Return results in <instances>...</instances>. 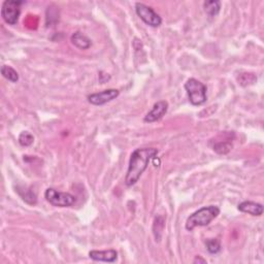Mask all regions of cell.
I'll use <instances>...</instances> for the list:
<instances>
[{
	"instance_id": "obj_1",
	"label": "cell",
	"mask_w": 264,
	"mask_h": 264,
	"mask_svg": "<svg viewBox=\"0 0 264 264\" xmlns=\"http://www.w3.org/2000/svg\"><path fill=\"white\" fill-rule=\"evenodd\" d=\"M158 152V149L156 148H141L132 152L125 178L126 186L131 187L139 182L145 170L148 168L149 163L156 158Z\"/></svg>"
},
{
	"instance_id": "obj_2",
	"label": "cell",
	"mask_w": 264,
	"mask_h": 264,
	"mask_svg": "<svg viewBox=\"0 0 264 264\" xmlns=\"http://www.w3.org/2000/svg\"><path fill=\"white\" fill-rule=\"evenodd\" d=\"M219 215L220 209L217 205L203 206V208L194 212L188 217L185 227L188 231H192L196 227L208 226Z\"/></svg>"
},
{
	"instance_id": "obj_3",
	"label": "cell",
	"mask_w": 264,
	"mask_h": 264,
	"mask_svg": "<svg viewBox=\"0 0 264 264\" xmlns=\"http://www.w3.org/2000/svg\"><path fill=\"white\" fill-rule=\"evenodd\" d=\"M192 106L199 107L206 102V86L196 78H189L184 85Z\"/></svg>"
},
{
	"instance_id": "obj_4",
	"label": "cell",
	"mask_w": 264,
	"mask_h": 264,
	"mask_svg": "<svg viewBox=\"0 0 264 264\" xmlns=\"http://www.w3.org/2000/svg\"><path fill=\"white\" fill-rule=\"evenodd\" d=\"M44 197L48 202L58 208H70L76 201L75 195L68 192H60L54 188H48L45 190Z\"/></svg>"
},
{
	"instance_id": "obj_5",
	"label": "cell",
	"mask_w": 264,
	"mask_h": 264,
	"mask_svg": "<svg viewBox=\"0 0 264 264\" xmlns=\"http://www.w3.org/2000/svg\"><path fill=\"white\" fill-rule=\"evenodd\" d=\"M24 3L23 1L17 0H5L1 7V17L8 25H16L20 15H21V5Z\"/></svg>"
},
{
	"instance_id": "obj_6",
	"label": "cell",
	"mask_w": 264,
	"mask_h": 264,
	"mask_svg": "<svg viewBox=\"0 0 264 264\" xmlns=\"http://www.w3.org/2000/svg\"><path fill=\"white\" fill-rule=\"evenodd\" d=\"M135 11L136 15L149 26L156 28L162 24L161 17H160L151 6H149L145 3L137 2L135 4Z\"/></svg>"
},
{
	"instance_id": "obj_7",
	"label": "cell",
	"mask_w": 264,
	"mask_h": 264,
	"mask_svg": "<svg viewBox=\"0 0 264 264\" xmlns=\"http://www.w3.org/2000/svg\"><path fill=\"white\" fill-rule=\"evenodd\" d=\"M120 95V91L117 89H107L98 93L90 94L88 96V101L93 106H103L108 102L113 101Z\"/></svg>"
},
{
	"instance_id": "obj_8",
	"label": "cell",
	"mask_w": 264,
	"mask_h": 264,
	"mask_svg": "<svg viewBox=\"0 0 264 264\" xmlns=\"http://www.w3.org/2000/svg\"><path fill=\"white\" fill-rule=\"evenodd\" d=\"M168 110V102L165 100H161L156 102L153 106L152 110L149 112L145 118L144 121L147 123H154L159 121L160 119H162L164 114L167 113Z\"/></svg>"
},
{
	"instance_id": "obj_9",
	"label": "cell",
	"mask_w": 264,
	"mask_h": 264,
	"mask_svg": "<svg viewBox=\"0 0 264 264\" xmlns=\"http://www.w3.org/2000/svg\"><path fill=\"white\" fill-rule=\"evenodd\" d=\"M89 257L94 261L113 263L118 259V252L113 249L105 250V251L93 250L89 252Z\"/></svg>"
},
{
	"instance_id": "obj_10",
	"label": "cell",
	"mask_w": 264,
	"mask_h": 264,
	"mask_svg": "<svg viewBox=\"0 0 264 264\" xmlns=\"http://www.w3.org/2000/svg\"><path fill=\"white\" fill-rule=\"evenodd\" d=\"M237 210L239 212L249 214L251 216L259 217L263 214V205L261 203H258V202L246 200V201L240 202L237 205Z\"/></svg>"
},
{
	"instance_id": "obj_11",
	"label": "cell",
	"mask_w": 264,
	"mask_h": 264,
	"mask_svg": "<svg viewBox=\"0 0 264 264\" xmlns=\"http://www.w3.org/2000/svg\"><path fill=\"white\" fill-rule=\"evenodd\" d=\"M71 41L75 47H76L79 50H88L92 45L91 39L81 31L75 32L71 38Z\"/></svg>"
},
{
	"instance_id": "obj_12",
	"label": "cell",
	"mask_w": 264,
	"mask_h": 264,
	"mask_svg": "<svg viewBox=\"0 0 264 264\" xmlns=\"http://www.w3.org/2000/svg\"><path fill=\"white\" fill-rule=\"evenodd\" d=\"M213 150L220 154V155H225L227 153L230 152L232 150V143L231 140L229 139L227 141H220V142H217L214 146H213Z\"/></svg>"
},
{
	"instance_id": "obj_13",
	"label": "cell",
	"mask_w": 264,
	"mask_h": 264,
	"mask_svg": "<svg viewBox=\"0 0 264 264\" xmlns=\"http://www.w3.org/2000/svg\"><path fill=\"white\" fill-rule=\"evenodd\" d=\"M203 7L205 13L210 17H215L220 13L221 9V2L218 0H212V1H205L203 3Z\"/></svg>"
},
{
	"instance_id": "obj_14",
	"label": "cell",
	"mask_w": 264,
	"mask_h": 264,
	"mask_svg": "<svg viewBox=\"0 0 264 264\" xmlns=\"http://www.w3.org/2000/svg\"><path fill=\"white\" fill-rule=\"evenodd\" d=\"M1 75L7 81L11 83H17L19 81V74L11 66L2 65L1 66Z\"/></svg>"
},
{
	"instance_id": "obj_15",
	"label": "cell",
	"mask_w": 264,
	"mask_h": 264,
	"mask_svg": "<svg viewBox=\"0 0 264 264\" xmlns=\"http://www.w3.org/2000/svg\"><path fill=\"white\" fill-rule=\"evenodd\" d=\"M205 247H206V250H208L210 254H218L222 249L220 240L217 239V238L206 239Z\"/></svg>"
},
{
	"instance_id": "obj_16",
	"label": "cell",
	"mask_w": 264,
	"mask_h": 264,
	"mask_svg": "<svg viewBox=\"0 0 264 264\" xmlns=\"http://www.w3.org/2000/svg\"><path fill=\"white\" fill-rule=\"evenodd\" d=\"M18 142L23 147H29L34 143V136L29 131H23L19 135Z\"/></svg>"
},
{
	"instance_id": "obj_17",
	"label": "cell",
	"mask_w": 264,
	"mask_h": 264,
	"mask_svg": "<svg viewBox=\"0 0 264 264\" xmlns=\"http://www.w3.org/2000/svg\"><path fill=\"white\" fill-rule=\"evenodd\" d=\"M239 77H245V79H239L238 84H240L242 86L246 87L249 85H253L256 81H257V76L254 74H250V73H244V74H240Z\"/></svg>"
},
{
	"instance_id": "obj_18",
	"label": "cell",
	"mask_w": 264,
	"mask_h": 264,
	"mask_svg": "<svg viewBox=\"0 0 264 264\" xmlns=\"http://www.w3.org/2000/svg\"><path fill=\"white\" fill-rule=\"evenodd\" d=\"M22 198L24 199L26 202H28L29 204H36L38 199H37V195L32 193L31 190H27L25 195H21Z\"/></svg>"
},
{
	"instance_id": "obj_19",
	"label": "cell",
	"mask_w": 264,
	"mask_h": 264,
	"mask_svg": "<svg viewBox=\"0 0 264 264\" xmlns=\"http://www.w3.org/2000/svg\"><path fill=\"white\" fill-rule=\"evenodd\" d=\"M194 263H196V262H201V263H206V260H204V259H202L200 256H196V258H195L194 259V261H193Z\"/></svg>"
}]
</instances>
